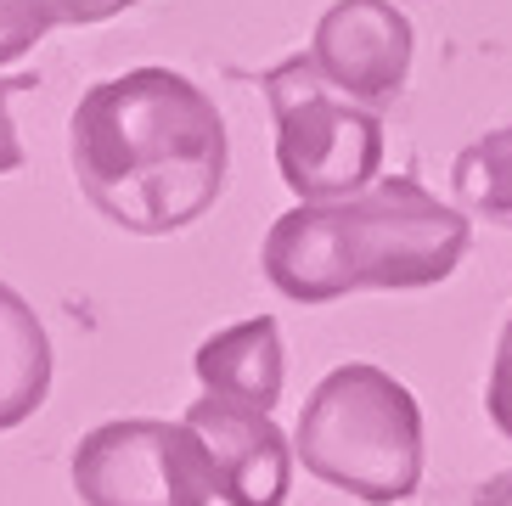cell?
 I'll return each instance as SVG.
<instances>
[{
    "instance_id": "cell-9",
    "label": "cell",
    "mask_w": 512,
    "mask_h": 506,
    "mask_svg": "<svg viewBox=\"0 0 512 506\" xmlns=\"http://www.w3.org/2000/svg\"><path fill=\"white\" fill-rule=\"evenodd\" d=\"M46 394H51V338L29 298L0 282V433L23 428L46 405Z\"/></svg>"
},
{
    "instance_id": "cell-11",
    "label": "cell",
    "mask_w": 512,
    "mask_h": 506,
    "mask_svg": "<svg viewBox=\"0 0 512 506\" xmlns=\"http://www.w3.org/2000/svg\"><path fill=\"white\" fill-rule=\"evenodd\" d=\"M51 29H68V0H0V68L23 62Z\"/></svg>"
},
{
    "instance_id": "cell-14",
    "label": "cell",
    "mask_w": 512,
    "mask_h": 506,
    "mask_svg": "<svg viewBox=\"0 0 512 506\" xmlns=\"http://www.w3.org/2000/svg\"><path fill=\"white\" fill-rule=\"evenodd\" d=\"M130 6H141V0H68V29H85V23H107V17L130 12Z\"/></svg>"
},
{
    "instance_id": "cell-8",
    "label": "cell",
    "mask_w": 512,
    "mask_h": 506,
    "mask_svg": "<svg viewBox=\"0 0 512 506\" xmlns=\"http://www.w3.org/2000/svg\"><path fill=\"white\" fill-rule=\"evenodd\" d=\"M192 372L209 394H231L242 405L276 411L282 405V377H287L282 321L276 315H254V321H237V327L203 338L192 355Z\"/></svg>"
},
{
    "instance_id": "cell-10",
    "label": "cell",
    "mask_w": 512,
    "mask_h": 506,
    "mask_svg": "<svg viewBox=\"0 0 512 506\" xmlns=\"http://www.w3.org/2000/svg\"><path fill=\"white\" fill-rule=\"evenodd\" d=\"M451 192H456V209L462 214L512 231V119L496 124V130H484L479 141H467L456 152Z\"/></svg>"
},
{
    "instance_id": "cell-3",
    "label": "cell",
    "mask_w": 512,
    "mask_h": 506,
    "mask_svg": "<svg viewBox=\"0 0 512 506\" xmlns=\"http://www.w3.org/2000/svg\"><path fill=\"white\" fill-rule=\"evenodd\" d=\"M304 473L366 506H406L422 490V405L372 360L332 366L293 428Z\"/></svg>"
},
{
    "instance_id": "cell-6",
    "label": "cell",
    "mask_w": 512,
    "mask_h": 506,
    "mask_svg": "<svg viewBox=\"0 0 512 506\" xmlns=\"http://www.w3.org/2000/svg\"><path fill=\"white\" fill-rule=\"evenodd\" d=\"M411 57L417 29L394 0H332L310 34V62L321 68V79L377 113L406 90Z\"/></svg>"
},
{
    "instance_id": "cell-15",
    "label": "cell",
    "mask_w": 512,
    "mask_h": 506,
    "mask_svg": "<svg viewBox=\"0 0 512 506\" xmlns=\"http://www.w3.org/2000/svg\"><path fill=\"white\" fill-rule=\"evenodd\" d=\"M473 506H512V467L484 478L479 490H473Z\"/></svg>"
},
{
    "instance_id": "cell-13",
    "label": "cell",
    "mask_w": 512,
    "mask_h": 506,
    "mask_svg": "<svg viewBox=\"0 0 512 506\" xmlns=\"http://www.w3.org/2000/svg\"><path fill=\"white\" fill-rule=\"evenodd\" d=\"M34 85H40V74H6V79H0V175L23 169V135H17L6 102H12V96H23V90H34Z\"/></svg>"
},
{
    "instance_id": "cell-16",
    "label": "cell",
    "mask_w": 512,
    "mask_h": 506,
    "mask_svg": "<svg viewBox=\"0 0 512 506\" xmlns=\"http://www.w3.org/2000/svg\"><path fill=\"white\" fill-rule=\"evenodd\" d=\"M501 332H507V338H512V315H507V327H501Z\"/></svg>"
},
{
    "instance_id": "cell-4",
    "label": "cell",
    "mask_w": 512,
    "mask_h": 506,
    "mask_svg": "<svg viewBox=\"0 0 512 506\" xmlns=\"http://www.w3.org/2000/svg\"><path fill=\"white\" fill-rule=\"evenodd\" d=\"M265 102L276 124V169L299 203L355 197L383 180V119L377 107L332 90L310 51L265 68Z\"/></svg>"
},
{
    "instance_id": "cell-7",
    "label": "cell",
    "mask_w": 512,
    "mask_h": 506,
    "mask_svg": "<svg viewBox=\"0 0 512 506\" xmlns=\"http://www.w3.org/2000/svg\"><path fill=\"white\" fill-rule=\"evenodd\" d=\"M186 428L214 462V495L226 506H287L293 490V439L276 428V411L242 405L231 394H203L186 405Z\"/></svg>"
},
{
    "instance_id": "cell-1",
    "label": "cell",
    "mask_w": 512,
    "mask_h": 506,
    "mask_svg": "<svg viewBox=\"0 0 512 506\" xmlns=\"http://www.w3.org/2000/svg\"><path fill=\"white\" fill-rule=\"evenodd\" d=\"M68 164L107 225L130 237H169L220 203L231 135L214 96L181 68H130L79 96Z\"/></svg>"
},
{
    "instance_id": "cell-2",
    "label": "cell",
    "mask_w": 512,
    "mask_h": 506,
    "mask_svg": "<svg viewBox=\"0 0 512 506\" xmlns=\"http://www.w3.org/2000/svg\"><path fill=\"white\" fill-rule=\"evenodd\" d=\"M473 242V214L439 203L422 180L383 175L355 197L293 203L276 214L259 270L293 304L349 293H422L451 282Z\"/></svg>"
},
{
    "instance_id": "cell-5",
    "label": "cell",
    "mask_w": 512,
    "mask_h": 506,
    "mask_svg": "<svg viewBox=\"0 0 512 506\" xmlns=\"http://www.w3.org/2000/svg\"><path fill=\"white\" fill-rule=\"evenodd\" d=\"M74 495L85 506H209L214 462L186 422L119 417L74 445Z\"/></svg>"
},
{
    "instance_id": "cell-12",
    "label": "cell",
    "mask_w": 512,
    "mask_h": 506,
    "mask_svg": "<svg viewBox=\"0 0 512 506\" xmlns=\"http://www.w3.org/2000/svg\"><path fill=\"white\" fill-rule=\"evenodd\" d=\"M484 411L496 422L501 439H512V338L501 332L496 355H490V383H484Z\"/></svg>"
}]
</instances>
